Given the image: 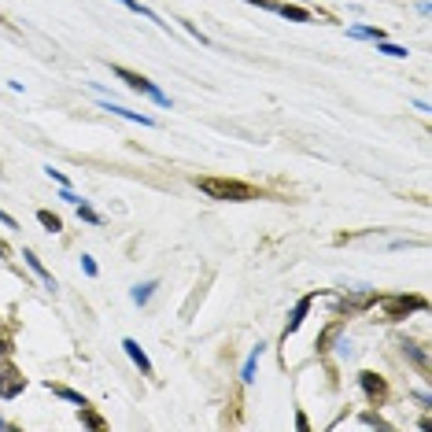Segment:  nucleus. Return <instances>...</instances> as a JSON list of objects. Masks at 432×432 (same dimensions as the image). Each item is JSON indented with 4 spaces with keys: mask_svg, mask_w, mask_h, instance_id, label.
<instances>
[{
    "mask_svg": "<svg viewBox=\"0 0 432 432\" xmlns=\"http://www.w3.org/2000/svg\"><path fill=\"white\" fill-rule=\"evenodd\" d=\"M311 303H314V296H303V299L296 303V311H292V318H288V325H284V340H288L292 332H299L303 318H307V311H311Z\"/></svg>",
    "mask_w": 432,
    "mask_h": 432,
    "instance_id": "nucleus-8",
    "label": "nucleus"
},
{
    "mask_svg": "<svg viewBox=\"0 0 432 432\" xmlns=\"http://www.w3.org/2000/svg\"><path fill=\"white\" fill-rule=\"evenodd\" d=\"M359 384H362V392H366V399H370V403H384V399H388V380L384 377H377L373 370H362L359 373Z\"/></svg>",
    "mask_w": 432,
    "mask_h": 432,
    "instance_id": "nucleus-5",
    "label": "nucleus"
},
{
    "mask_svg": "<svg viewBox=\"0 0 432 432\" xmlns=\"http://www.w3.org/2000/svg\"><path fill=\"white\" fill-rule=\"evenodd\" d=\"M0 355H11V340H8L4 332H0Z\"/></svg>",
    "mask_w": 432,
    "mask_h": 432,
    "instance_id": "nucleus-25",
    "label": "nucleus"
},
{
    "mask_svg": "<svg viewBox=\"0 0 432 432\" xmlns=\"http://www.w3.org/2000/svg\"><path fill=\"white\" fill-rule=\"evenodd\" d=\"M155 288H159V281H144V284H137V288H133L130 296H133V303H137V307H144V303L152 299V292H155Z\"/></svg>",
    "mask_w": 432,
    "mask_h": 432,
    "instance_id": "nucleus-16",
    "label": "nucleus"
},
{
    "mask_svg": "<svg viewBox=\"0 0 432 432\" xmlns=\"http://www.w3.org/2000/svg\"><path fill=\"white\" fill-rule=\"evenodd\" d=\"M44 174H48V178H52L56 185H71V178H67L63 170H56V167H44Z\"/></svg>",
    "mask_w": 432,
    "mask_h": 432,
    "instance_id": "nucleus-23",
    "label": "nucleus"
},
{
    "mask_svg": "<svg viewBox=\"0 0 432 432\" xmlns=\"http://www.w3.org/2000/svg\"><path fill=\"white\" fill-rule=\"evenodd\" d=\"M359 421H362V425H370V428H392V425L384 421V418H377V414H362Z\"/></svg>",
    "mask_w": 432,
    "mask_h": 432,
    "instance_id": "nucleus-22",
    "label": "nucleus"
},
{
    "mask_svg": "<svg viewBox=\"0 0 432 432\" xmlns=\"http://www.w3.org/2000/svg\"><path fill=\"white\" fill-rule=\"evenodd\" d=\"M37 222L48 229V233H59L63 229V222H59V215H52V211H37Z\"/></svg>",
    "mask_w": 432,
    "mask_h": 432,
    "instance_id": "nucleus-19",
    "label": "nucleus"
},
{
    "mask_svg": "<svg viewBox=\"0 0 432 432\" xmlns=\"http://www.w3.org/2000/svg\"><path fill=\"white\" fill-rule=\"evenodd\" d=\"M347 37H362V41H384V30L377 26H351Z\"/></svg>",
    "mask_w": 432,
    "mask_h": 432,
    "instance_id": "nucleus-15",
    "label": "nucleus"
},
{
    "mask_svg": "<svg viewBox=\"0 0 432 432\" xmlns=\"http://www.w3.org/2000/svg\"><path fill=\"white\" fill-rule=\"evenodd\" d=\"M340 329H344L340 322H332V325H329V329H325L322 336H318V351H329V344L336 340V336H340Z\"/></svg>",
    "mask_w": 432,
    "mask_h": 432,
    "instance_id": "nucleus-18",
    "label": "nucleus"
},
{
    "mask_svg": "<svg viewBox=\"0 0 432 432\" xmlns=\"http://www.w3.org/2000/svg\"><path fill=\"white\" fill-rule=\"evenodd\" d=\"M244 4H255V8H266L270 11V8H274V0H244Z\"/></svg>",
    "mask_w": 432,
    "mask_h": 432,
    "instance_id": "nucleus-27",
    "label": "nucleus"
},
{
    "mask_svg": "<svg viewBox=\"0 0 432 432\" xmlns=\"http://www.w3.org/2000/svg\"><path fill=\"white\" fill-rule=\"evenodd\" d=\"M263 351H266V347L259 344V347H255L251 355H248V362H244V370H240V377H244V384H251V380H255V366H259V359H263Z\"/></svg>",
    "mask_w": 432,
    "mask_h": 432,
    "instance_id": "nucleus-14",
    "label": "nucleus"
},
{
    "mask_svg": "<svg viewBox=\"0 0 432 432\" xmlns=\"http://www.w3.org/2000/svg\"><path fill=\"white\" fill-rule=\"evenodd\" d=\"M78 218H82V222H89V226H100V222H104V218L96 215L89 203H82V200H78Z\"/></svg>",
    "mask_w": 432,
    "mask_h": 432,
    "instance_id": "nucleus-21",
    "label": "nucleus"
},
{
    "mask_svg": "<svg viewBox=\"0 0 432 432\" xmlns=\"http://www.w3.org/2000/svg\"><path fill=\"white\" fill-rule=\"evenodd\" d=\"M23 388H26L23 370H15L11 362H0V399H15V395H23Z\"/></svg>",
    "mask_w": 432,
    "mask_h": 432,
    "instance_id": "nucleus-4",
    "label": "nucleus"
},
{
    "mask_svg": "<svg viewBox=\"0 0 432 432\" xmlns=\"http://www.w3.org/2000/svg\"><path fill=\"white\" fill-rule=\"evenodd\" d=\"M82 270H85V274H89V277H96V263L89 259V255H82Z\"/></svg>",
    "mask_w": 432,
    "mask_h": 432,
    "instance_id": "nucleus-24",
    "label": "nucleus"
},
{
    "mask_svg": "<svg viewBox=\"0 0 432 432\" xmlns=\"http://www.w3.org/2000/svg\"><path fill=\"white\" fill-rule=\"evenodd\" d=\"M104 111H111V115H119V119H130V122H140V126H155V119L148 115H140V111H130V107H122V104H111V100H100Z\"/></svg>",
    "mask_w": 432,
    "mask_h": 432,
    "instance_id": "nucleus-7",
    "label": "nucleus"
},
{
    "mask_svg": "<svg viewBox=\"0 0 432 432\" xmlns=\"http://www.w3.org/2000/svg\"><path fill=\"white\" fill-rule=\"evenodd\" d=\"M377 52H384V56H395V59H407V56H410L403 44H388V41H377Z\"/></svg>",
    "mask_w": 432,
    "mask_h": 432,
    "instance_id": "nucleus-20",
    "label": "nucleus"
},
{
    "mask_svg": "<svg viewBox=\"0 0 432 432\" xmlns=\"http://www.w3.org/2000/svg\"><path fill=\"white\" fill-rule=\"evenodd\" d=\"M277 15H284V19H292V23H311V11L307 8H296V4H274Z\"/></svg>",
    "mask_w": 432,
    "mask_h": 432,
    "instance_id": "nucleus-11",
    "label": "nucleus"
},
{
    "mask_svg": "<svg viewBox=\"0 0 432 432\" xmlns=\"http://www.w3.org/2000/svg\"><path fill=\"white\" fill-rule=\"evenodd\" d=\"M122 351L133 359V366H137V370H140L144 377H152V362H148V355L140 351V344L133 340V336H126V340H122Z\"/></svg>",
    "mask_w": 432,
    "mask_h": 432,
    "instance_id": "nucleus-6",
    "label": "nucleus"
},
{
    "mask_svg": "<svg viewBox=\"0 0 432 432\" xmlns=\"http://www.w3.org/2000/svg\"><path fill=\"white\" fill-rule=\"evenodd\" d=\"M0 428H4V432H8V428H11V425H8V421H0Z\"/></svg>",
    "mask_w": 432,
    "mask_h": 432,
    "instance_id": "nucleus-28",
    "label": "nucleus"
},
{
    "mask_svg": "<svg viewBox=\"0 0 432 432\" xmlns=\"http://www.w3.org/2000/svg\"><path fill=\"white\" fill-rule=\"evenodd\" d=\"M48 388H52L59 399H67V403H74V407H85V403H89V399H85L82 392H74V388H63V384H48Z\"/></svg>",
    "mask_w": 432,
    "mask_h": 432,
    "instance_id": "nucleus-13",
    "label": "nucleus"
},
{
    "mask_svg": "<svg viewBox=\"0 0 432 432\" xmlns=\"http://www.w3.org/2000/svg\"><path fill=\"white\" fill-rule=\"evenodd\" d=\"M119 4H122V8H130V11H137V15H144V19H152V23H159V26H163V30H170V26H167L163 19H159V15H155L152 8H144L140 0H119Z\"/></svg>",
    "mask_w": 432,
    "mask_h": 432,
    "instance_id": "nucleus-12",
    "label": "nucleus"
},
{
    "mask_svg": "<svg viewBox=\"0 0 432 432\" xmlns=\"http://www.w3.org/2000/svg\"><path fill=\"white\" fill-rule=\"evenodd\" d=\"M403 347H407V355H410L414 362H418V366H421V370H428V351H425L421 344H410V340H407Z\"/></svg>",
    "mask_w": 432,
    "mask_h": 432,
    "instance_id": "nucleus-17",
    "label": "nucleus"
},
{
    "mask_svg": "<svg viewBox=\"0 0 432 432\" xmlns=\"http://www.w3.org/2000/svg\"><path fill=\"white\" fill-rule=\"evenodd\" d=\"M78 421H82L85 428H96V432H100V428H107V421H104L100 414H96V410L89 407V403H85V407H78Z\"/></svg>",
    "mask_w": 432,
    "mask_h": 432,
    "instance_id": "nucleus-10",
    "label": "nucleus"
},
{
    "mask_svg": "<svg viewBox=\"0 0 432 432\" xmlns=\"http://www.w3.org/2000/svg\"><path fill=\"white\" fill-rule=\"evenodd\" d=\"M23 259H26V263H30V270H34V274H37V277L44 281V288H48V292H56V277H52V274H48V270H44V263L37 259V255L26 248V251H23Z\"/></svg>",
    "mask_w": 432,
    "mask_h": 432,
    "instance_id": "nucleus-9",
    "label": "nucleus"
},
{
    "mask_svg": "<svg viewBox=\"0 0 432 432\" xmlns=\"http://www.w3.org/2000/svg\"><path fill=\"white\" fill-rule=\"evenodd\" d=\"M0 222H4V226H8V229H15V226H19V222H15V218H11L8 211H0Z\"/></svg>",
    "mask_w": 432,
    "mask_h": 432,
    "instance_id": "nucleus-26",
    "label": "nucleus"
},
{
    "mask_svg": "<svg viewBox=\"0 0 432 432\" xmlns=\"http://www.w3.org/2000/svg\"><path fill=\"white\" fill-rule=\"evenodd\" d=\"M377 303L384 307V318H388V322H403L407 314L428 307L425 296H377Z\"/></svg>",
    "mask_w": 432,
    "mask_h": 432,
    "instance_id": "nucleus-2",
    "label": "nucleus"
},
{
    "mask_svg": "<svg viewBox=\"0 0 432 432\" xmlns=\"http://www.w3.org/2000/svg\"><path fill=\"white\" fill-rule=\"evenodd\" d=\"M196 188L211 200H229V203H248V200L259 196L251 185L233 181V178H196Z\"/></svg>",
    "mask_w": 432,
    "mask_h": 432,
    "instance_id": "nucleus-1",
    "label": "nucleus"
},
{
    "mask_svg": "<svg viewBox=\"0 0 432 432\" xmlns=\"http://www.w3.org/2000/svg\"><path fill=\"white\" fill-rule=\"evenodd\" d=\"M111 74H115V78H122V82L130 85L133 92L152 96V100H155L159 107H170V96H167L163 89H159L155 82H148V78H144V74H137V71H126V67H111Z\"/></svg>",
    "mask_w": 432,
    "mask_h": 432,
    "instance_id": "nucleus-3",
    "label": "nucleus"
}]
</instances>
